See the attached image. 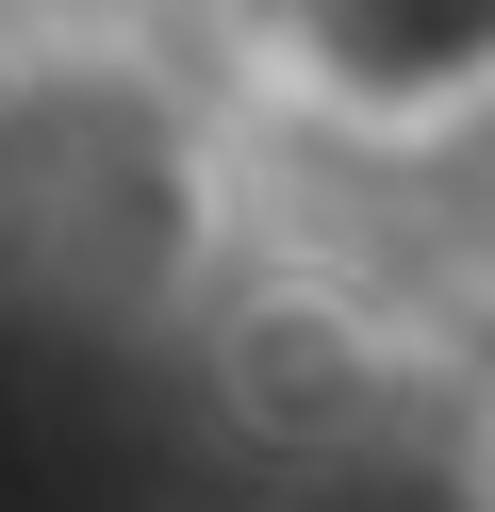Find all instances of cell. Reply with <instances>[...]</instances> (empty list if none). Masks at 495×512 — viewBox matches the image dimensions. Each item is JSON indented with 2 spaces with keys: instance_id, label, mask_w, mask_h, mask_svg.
Listing matches in <instances>:
<instances>
[{
  "instance_id": "6da1fadb",
  "label": "cell",
  "mask_w": 495,
  "mask_h": 512,
  "mask_svg": "<svg viewBox=\"0 0 495 512\" xmlns=\"http://www.w3.org/2000/svg\"><path fill=\"white\" fill-rule=\"evenodd\" d=\"M215 50L264 116L363 166L495 133V0H215Z\"/></svg>"
}]
</instances>
